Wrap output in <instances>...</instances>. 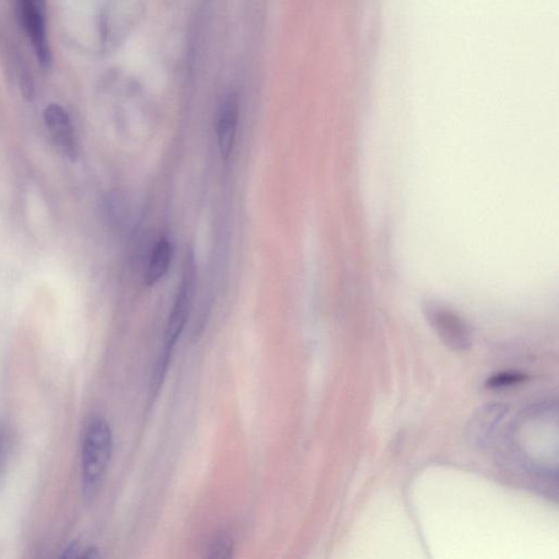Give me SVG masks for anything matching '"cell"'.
Returning a JSON list of instances; mask_svg holds the SVG:
<instances>
[{
    "label": "cell",
    "mask_w": 559,
    "mask_h": 559,
    "mask_svg": "<svg viewBox=\"0 0 559 559\" xmlns=\"http://www.w3.org/2000/svg\"><path fill=\"white\" fill-rule=\"evenodd\" d=\"M45 121L59 151L69 160H77V139H75L72 119L67 111L56 103H52L45 108Z\"/></svg>",
    "instance_id": "5b68a950"
},
{
    "label": "cell",
    "mask_w": 559,
    "mask_h": 559,
    "mask_svg": "<svg viewBox=\"0 0 559 559\" xmlns=\"http://www.w3.org/2000/svg\"><path fill=\"white\" fill-rule=\"evenodd\" d=\"M195 275L196 273H195L194 259L189 256L185 265L181 285L178 287L175 301H174L170 317L167 320L165 346L155 364L154 379H152V388L155 393L159 392L161 384L165 382L173 351L187 324L194 298Z\"/></svg>",
    "instance_id": "7a4b0ae2"
},
{
    "label": "cell",
    "mask_w": 559,
    "mask_h": 559,
    "mask_svg": "<svg viewBox=\"0 0 559 559\" xmlns=\"http://www.w3.org/2000/svg\"><path fill=\"white\" fill-rule=\"evenodd\" d=\"M233 548L231 546V544H229V542H227L226 540H222L219 543H216V545L214 548V555L215 557H227L225 553H229L230 556L232 555V551Z\"/></svg>",
    "instance_id": "30bf717a"
},
{
    "label": "cell",
    "mask_w": 559,
    "mask_h": 559,
    "mask_svg": "<svg viewBox=\"0 0 559 559\" xmlns=\"http://www.w3.org/2000/svg\"><path fill=\"white\" fill-rule=\"evenodd\" d=\"M20 12L37 61L43 69H50L52 51L47 36L45 0H20Z\"/></svg>",
    "instance_id": "3957f363"
},
{
    "label": "cell",
    "mask_w": 559,
    "mask_h": 559,
    "mask_svg": "<svg viewBox=\"0 0 559 559\" xmlns=\"http://www.w3.org/2000/svg\"><path fill=\"white\" fill-rule=\"evenodd\" d=\"M526 378H528V376L524 375V374L501 373L488 379V381L486 382V386L488 388H504L514 386V384H519L525 382Z\"/></svg>",
    "instance_id": "ba28073f"
},
{
    "label": "cell",
    "mask_w": 559,
    "mask_h": 559,
    "mask_svg": "<svg viewBox=\"0 0 559 559\" xmlns=\"http://www.w3.org/2000/svg\"><path fill=\"white\" fill-rule=\"evenodd\" d=\"M425 314L444 344L455 351H464L471 345V333L457 314L436 304H427Z\"/></svg>",
    "instance_id": "277c9868"
},
{
    "label": "cell",
    "mask_w": 559,
    "mask_h": 559,
    "mask_svg": "<svg viewBox=\"0 0 559 559\" xmlns=\"http://www.w3.org/2000/svg\"><path fill=\"white\" fill-rule=\"evenodd\" d=\"M21 91L25 100L32 101L35 99V85L31 75L28 73L20 75Z\"/></svg>",
    "instance_id": "9c48e42d"
},
{
    "label": "cell",
    "mask_w": 559,
    "mask_h": 559,
    "mask_svg": "<svg viewBox=\"0 0 559 559\" xmlns=\"http://www.w3.org/2000/svg\"><path fill=\"white\" fill-rule=\"evenodd\" d=\"M173 258V247L166 237H161L151 253L148 269L145 274V284L154 286L165 278Z\"/></svg>",
    "instance_id": "52a82bcc"
},
{
    "label": "cell",
    "mask_w": 559,
    "mask_h": 559,
    "mask_svg": "<svg viewBox=\"0 0 559 559\" xmlns=\"http://www.w3.org/2000/svg\"><path fill=\"white\" fill-rule=\"evenodd\" d=\"M238 99L235 95L227 96L224 105H222L218 128V145L222 159H230L233 149H235L237 124H238Z\"/></svg>",
    "instance_id": "8992f818"
},
{
    "label": "cell",
    "mask_w": 559,
    "mask_h": 559,
    "mask_svg": "<svg viewBox=\"0 0 559 559\" xmlns=\"http://www.w3.org/2000/svg\"><path fill=\"white\" fill-rule=\"evenodd\" d=\"M113 454V433L101 416H94L85 428L83 444L85 497L92 499L105 482Z\"/></svg>",
    "instance_id": "6da1fadb"
}]
</instances>
